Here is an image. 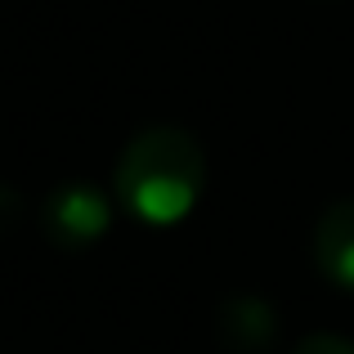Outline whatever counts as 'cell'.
I'll list each match as a JSON object with an SVG mask.
<instances>
[{
	"label": "cell",
	"mask_w": 354,
	"mask_h": 354,
	"mask_svg": "<svg viewBox=\"0 0 354 354\" xmlns=\"http://www.w3.org/2000/svg\"><path fill=\"white\" fill-rule=\"evenodd\" d=\"M314 265L341 292H354V198L332 202L314 225Z\"/></svg>",
	"instance_id": "277c9868"
},
{
	"label": "cell",
	"mask_w": 354,
	"mask_h": 354,
	"mask_svg": "<svg viewBox=\"0 0 354 354\" xmlns=\"http://www.w3.org/2000/svg\"><path fill=\"white\" fill-rule=\"evenodd\" d=\"M207 189V153L184 126H148L121 148L113 193L144 225H180Z\"/></svg>",
	"instance_id": "6da1fadb"
},
{
	"label": "cell",
	"mask_w": 354,
	"mask_h": 354,
	"mask_svg": "<svg viewBox=\"0 0 354 354\" xmlns=\"http://www.w3.org/2000/svg\"><path fill=\"white\" fill-rule=\"evenodd\" d=\"M292 354H354V341L337 337V332H314V337L296 341Z\"/></svg>",
	"instance_id": "8992f818"
},
{
	"label": "cell",
	"mask_w": 354,
	"mask_h": 354,
	"mask_svg": "<svg viewBox=\"0 0 354 354\" xmlns=\"http://www.w3.org/2000/svg\"><path fill=\"white\" fill-rule=\"evenodd\" d=\"M113 229V202L90 180H63L41 202V234L59 251H86Z\"/></svg>",
	"instance_id": "7a4b0ae2"
},
{
	"label": "cell",
	"mask_w": 354,
	"mask_h": 354,
	"mask_svg": "<svg viewBox=\"0 0 354 354\" xmlns=\"http://www.w3.org/2000/svg\"><path fill=\"white\" fill-rule=\"evenodd\" d=\"M278 337V314L265 296H229L216 310V341L229 354H265Z\"/></svg>",
	"instance_id": "3957f363"
},
{
	"label": "cell",
	"mask_w": 354,
	"mask_h": 354,
	"mask_svg": "<svg viewBox=\"0 0 354 354\" xmlns=\"http://www.w3.org/2000/svg\"><path fill=\"white\" fill-rule=\"evenodd\" d=\"M23 211H27L23 193H18L14 184H5V180H0V238H9L18 225H23Z\"/></svg>",
	"instance_id": "5b68a950"
}]
</instances>
